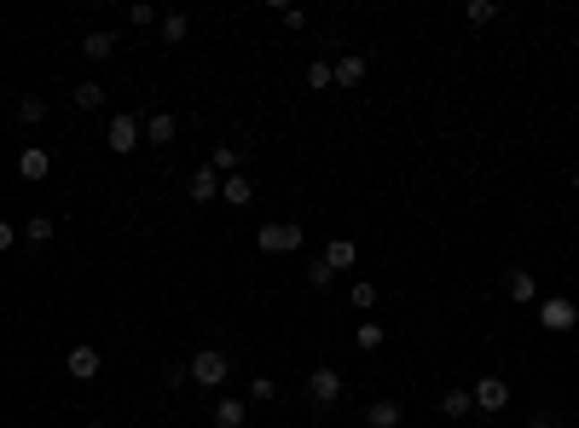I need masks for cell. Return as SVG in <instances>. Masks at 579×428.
Listing matches in <instances>:
<instances>
[{
  "label": "cell",
  "instance_id": "484cf974",
  "mask_svg": "<svg viewBox=\"0 0 579 428\" xmlns=\"http://www.w3.org/2000/svg\"><path fill=\"white\" fill-rule=\"evenodd\" d=\"M353 348H360V353H377V348H383V324H360V330H353Z\"/></svg>",
  "mask_w": 579,
  "mask_h": 428
},
{
  "label": "cell",
  "instance_id": "5bb4252c",
  "mask_svg": "<svg viewBox=\"0 0 579 428\" xmlns=\"http://www.w3.org/2000/svg\"><path fill=\"white\" fill-rule=\"evenodd\" d=\"M330 76H336V88H360V81H365V58L360 53H342L336 64H330Z\"/></svg>",
  "mask_w": 579,
  "mask_h": 428
},
{
  "label": "cell",
  "instance_id": "f1b7e54d",
  "mask_svg": "<svg viewBox=\"0 0 579 428\" xmlns=\"http://www.w3.org/2000/svg\"><path fill=\"white\" fill-rule=\"evenodd\" d=\"M307 284H313V290H330V284H336V273L325 266V255H319V261L307 266Z\"/></svg>",
  "mask_w": 579,
  "mask_h": 428
},
{
  "label": "cell",
  "instance_id": "83f0119b",
  "mask_svg": "<svg viewBox=\"0 0 579 428\" xmlns=\"http://www.w3.org/2000/svg\"><path fill=\"white\" fill-rule=\"evenodd\" d=\"M348 301H353L360 313H365V307H377V284H371V278H360V284L348 290Z\"/></svg>",
  "mask_w": 579,
  "mask_h": 428
},
{
  "label": "cell",
  "instance_id": "7c38bea8",
  "mask_svg": "<svg viewBox=\"0 0 579 428\" xmlns=\"http://www.w3.org/2000/svg\"><path fill=\"white\" fill-rule=\"evenodd\" d=\"M81 58H88V64H105V58H116V29H93L88 41H81Z\"/></svg>",
  "mask_w": 579,
  "mask_h": 428
},
{
  "label": "cell",
  "instance_id": "2e32d148",
  "mask_svg": "<svg viewBox=\"0 0 579 428\" xmlns=\"http://www.w3.org/2000/svg\"><path fill=\"white\" fill-rule=\"evenodd\" d=\"M400 399H377V406H365V428H400Z\"/></svg>",
  "mask_w": 579,
  "mask_h": 428
},
{
  "label": "cell",
  "instance_id": "ffe728a7",
  "mask_svg": "<svg viewBox=\"0 0 579 428\" xmlns=\"http://www.w3.org/2000/svg\"><path fill=\"white\" fill-rule=\"evenodd\" d=\"M70 99H76V110H105V88H98V81H76Z\"/></svg>",
  "mask_w": 579,
  "mask_h": 428
},
{
  "label": "cell",
  "instance_id": "d6986e66",
  "mask_svg": "<svg viewBox=\"0 0 579 428\" xmlns=\"http://www.w3.org/2000/svg\"><path fill=\"white\" fill-rule=\"evenodd\" d=\"M243 423H250L243 399H220V406H215V428H243Z\"/></svg>",
  "mask_w": 579,
  "mask_h": 428
},
{
  "label": "cell",
  "instance_id": "9c48e42d",
  "mask_svg": "<svg viewBox=\"0 0 579 428\" xmlns=\"http://www.w3.org/2000/svg\"><path fill=\"white\" fill-rule=\"evenodd\" d=\"M504 296H510L515 307H533V301H539V278L515 266V273H504Z\"/></svg>",
  "mask_w": 579,
  "mask_h": 428
},
{
  "label": "cell",
  "instance_id": "f546056e",
  "mask_svg": "<svg viewBox=\"0 0 579 428\" xmlns=\"http://www.w3.org/2000/svg\"><path fill=\"white\" fill-rule=\"evenodd\" d=\"M250 394H255V399H273V394H278V382H273V376H255Z\"/></svg>",
  "mask_w": 579,
  "mask_h": 428
},
{
  "label": "cell",
  "instance_id": "cb8c5ba5",
  "mask_svg": "<svg viewBox=\"0 0 579 428\" xmlns=\"http://www.w3.org/2000/svg\"><path fill=\"white\" fill-rule=\"evenodd\" d=\"M492 18H498L492 0H470V6H464V23H470V29H481V23H492Z\"/></svg>",
  "mask_w": 579,
  "mask_h": 428
},
{
  "label": "cell",
  "instance_id": "e575fe53",
  "mask_svg": "<svg viewBox=\"0 0 579 428\" xmlns=\"http://www.w3.org/2000/svg\"><path fill=\"white\" fill-rule=\"evenodd\" d=\"M574 191H579V168H574Z\"/></svg>",
  "mask_w": 579,
  "mask_h": 428
},
{
  "label": "cell",
  "instance_id": "e0dca14e",
  "mask_svg": "<svg viewBox=\"0 0 579 428\" xmlns=\"http://www.w3.org/2000/svg\"><path fill=\"white\" fill-rule=\"evenodd\" d=\"M18 174H23V180H47V174H53V156H47L41 145H30V151L18 156Z\"/></svg>",
  "mask_w": 579,
  "mask_h": 428
},
{
  "label": "cell",
  "instance_id": "4fadbf2b",
  "mask_svg": "<svg viewBox=\"0 0 579 428\" xmlns=\"http://www.w3.org/2000/svg\"><path fill=\"white\" fill-rule=\"evenodd\" d=\"M220 203H232V209H250V203H255V186H250L243 174H226V180H220Z\"/></svg>",
  "mask_w": 579,
  "mask_h": 428
},
{
  "label": "cell",
  "instance_id": "6da1fadb",
  "mask_svg": "<svg viewBox=\"0 0 579 428\" xmlns=\"http://www.w3.org/2000/svg\"><path fill=\"white\" fill-rule=\"evenodd\" d=\"M186 376H192L197 388H220L232 376V365H226V353H220V348H197L192 359H186Z\"/></svg>",
  "mask_w": 579,
  "mask_h": 428
},
{
  "label": "cell",
  "instance_id": "30bf717a",
  "mask_svg": "<svg viewBox=\"0 0 579 428\" xmlns=\"http://www.w3.org/2000/svg\"><path fill=\"white\" fill-rule=\"evenodd\" d=\"M140 133L151 145H175V133H180V122L168 116V110H151V116H140Z\"/></svg>",
  "mask_w": 579,
  "mask_h": 428
},
{
  "label": "cell",
  "instance_id": "277c9868",
  "mask_svg": "<svg viewBox=\"0 0 579 428\" xmlns=\"http://www.w3.org/2000/svg\"><path fill=\"white\" fill-rule=\"evenodd\" d=\"M307 399H313L319 411L342 399V371H336V365H313V371H307Z\"/></svg>",
  "mask_w": 579,
  "mask_h": 428
},
{
  "label": "cell",
  "instance_id": "8992f818",
  "mask_svg": "<svg viewBox=\"0 0 579 428\" xmlns=\"http://www.w3.org/2000/svg\"><path fill=\"white\" fill-rule=\"evenodd\" d=\"M64 371H70V382H93V376L105 371V353H98L93 341H76V348L64 353Z\"/></svg>",
  "mask_w": 579,
  "mask_h": 428
},
{
  "label": "cell",
  "instance_id": "836d02e7",
  "mask_svg": "<svg viewBox=\"0 0 579 428\" xmlns=\"http://www.w3.org/2000/svg\"><path fill=\"white\" fill-rule=\"evenodd\" d=\"M81 428H105V423H81Z\"/></svg>",
  "mask_w": 579,
  "mask_h": 428
},
{
  "label": "cell",
  "instance_id": "ac0fdd59",
  "mask_svg": "<svg viewBox=\"0 0 579 428\" xmlns=\"http://www.w3.org/2000/svg\"><path fill=\"white\" fill-rule=\"evenodd\" d=\"M470 411H475L470 388H447V394H440V417H470Z\"/></svg>",
  "mask_w": 579,
  "mask_h": 428
},
{
  "label": "cell",
  "instance_id": "ba28073f",
  "mask_svg": "<svg viewBox=\"0 0 579 428\" xmlns=\"http://www.w3.org/2000/svg\"><path fill=\"white\" fill-rule=\"evenodd\" d=\"M243 151H250V139H220L215 151H209V168H215L220 180H226V174H243Z\"/></svg>",
  "mask_w": 579,
  "mask_h": 428
},
{
  "label": "cell",
  "instance_id": "7a4b0ae2",
  "mask_svg": "<svg viewBox=\"0 0 579 428\" xmlns=\"http://www.w3.org/2000/svg\"><path fill=\"white\" fill-rule=\"evenodd\" d=\"M255 243H261V255H295L302 249V226H295V220H267V226L255 231Z\"/></svg>",
  "mask_w": 579,
  "mask_h": 428
},
{
  "label": "cell",
  "instance_id": "4316f807",
  "mask_svg": "<svg viewBox=\"0 0 579 428\" xmlns=\"http://www.w3.org/2000/svg\"><path fill=\"white\" fill-rule=\"evenodd\" d=\"M307 88H313V93L336 88V76H330V64H325V58H319V64H307Z\"/></svg>",
  "mask_w": 579,
  "mask_h": 428
},
{
  "label": "cell",
  "instance_id": "1f68e13d",
  "mask_svg": "<svg viewBox=\"0 0 579 428\" xmlns=\"http://www.w3.org/2000/svg\"><path fill=\"white\" fill-rule=\"evenodd\" d=\"M527 428H562V423L550 417V411H533V417H527Z\"/></svg>",
  "mask_w": 579,
  "mask_h": 428
},
{
  "label": "cell",
  "instance_id": "52a82bcc",
  "mask_svg": "<svg viewBox=\"0 0 579 428\" xmlns=\"http://www.w3.org/2000/svg\"><path fill=\"white\" fill-rule=\"evenodd\" d=\"M470 399H475V411H487V417H498V411L510 406V382H504V376H481V382L470 388Z\"/></svg>",
  "mask_w": 579,
  "mask_h": 428
},
{
  "label": "cell",
  "instance_id": "603a6c76",
  "mask_svg": "<svg viewBox=\"0 0 579 428\" xmlns=\"http://www.w3.org/2000/svg\"><path fill=\"white\" fill-rule=\"evenodd\" d=\"M53 231H58L53 214H35L30 226H23V243H35V249H41V243H53Z\"/></svg>",
  "mask_w": 579,
  "mask_h": 428
},
{
  "label": "cell",
  "instance_id": "4dcf8cb0",
  "mask_svg": "<svg viewBox=\"0 0 579 428\" xmlns=\"http://www.w3.org/2000/svg\"><path fill=\"white\" fill-rule=\"evenodd\" d=\"M273 12H278V18L290 23V29H302V23H307V12H295V6H273Z\"/></svg>",
  "mask_w": 579,
  "mask_h": 428
},
{
  "label": "cell",
  "instance_id": "9a60e30c",
  "mask_svg": "<svg viewBox=\"0 0 579 428\" xmlns=\"http://www.w3.org/2000/svg\"><path fill=\"white\" fill-rule=\"evenodd\" d=\"M186 197L192 203H209V197H220V174H215V168H197V174H192V186H186Z\"/></svg>",
  "mask_w": 579,
  "mask_h": 428
},
{
  "label": "cell",
  "instance_id": "5b68a950",
  "mask_svg": "<svg viewBox=\"0 0 579 428\" xmlns=\"http://www.w3.org/2000/svg\"><path fill=\"white\" fill-rule=\"evenodd\" d=\"M539 324H545L550 336H568V330L579 324V307L568 296H545V301H539Z\"/></svg>",
  "mask_w": 579,
  "mask_h": 428
},
{
  "label": "cell",
  "instance_id": "3957f363",
  "mask_svg": "<svg viewBox=\"0 0 579 428\" xmlns=\"http://www.w3.org/2000/svg\"><path fill=\"white\" fill-rule=\"evenodd\" d=\"M105 145H110L116 156L140 151V145H145V133H140V116H133V110H116V116H110V128H105Z\"/></svg>",
  "mask_w": 579,
  "mask_h": 428
},
{
  "label": "cell",
  "instance_id": "d590c367",
  "mask_svg": "<svg viewBox=\"0 0 579 428\" xmlns=\"http://www.w3.org/2000/svg\"><path fill=\"white\" fill-rule=\"evenodd\" d=\"M574 428H579V423H574Z\"/></svg>",
  "mask_w": 579,
  "mask_h": 428
},
{
  "label": "cell",
  "instance_id": "8fae6325",
  "mask_svg": "<svg viewBox=\"0 0 579 428\" xmlns=\"http://www.w3.org/2000/svg\"><path fill=\"white\" fill-rule=\"evenodd\" d=\"M353 261H360V243L353 238H330L325 243V266L330 273H353Z\"/></svg>",
  "mask_w": 579,
  "mask_h": 428
},
{
  "label": "cell",
  "instance_id": "44dd1931",
  "mask_svg": "<svg viewBox=\"0 0 579 428\" xmlns=\"http://www.w3.org/2000/svg\"><path fill=\"white\" fill-rule=\"evenodd\" d=\"M157 29H163V41H168V46H180V41L192 35V18H186V12H168V18L157 23Z\"/></svg>",
  "mask_w": 579,
  "mask_h": 428
},
{
  "label": "cell",
  "instance_id": "d4e9b609",
  "mask_svg": "<svg viewBox=\"0 0 579 428\" xmlns=\"http://www.w3.org/2000/svg\"><path fill=\"white\" fill-rule=\"evenodd\" d=\"M128 23H133V29H151V23H163V18H157L151 0H133V6H128Z\"/></svg>",
  "mask_w": 579,
  "mask_h": 428
},
{
  "label": "cell",
  "instance_id": "d6a6232c",
  "mask_svg": "<svg viewBox=\"0 0 579 428\" xmlns=\"http://www.w3.org/2000/svg\"><path fill=\"white\" fill-rule=\"evenodd\" d=\"M12 238H18V231H12V220H0V255L12 249Z\"/></svg>",
  "mask_w": 579,
  "mask_h": 428
},
{
  "label": "cell",
  "instance_id": "7402d4cb",
  "mask_svg": "<svg viewBox=\"0 0 579 428\" xmlns=\"http://www.w3.org/2000/svg\"><path fill=\"white\" fill-rule=\"evenodd\" d=\"M18 122H23V128L47 122V99H41V93H23V99H18Z\"/></svg>",
  "mask_w": 579,
  "mask_h": 428
}]
</instances>
